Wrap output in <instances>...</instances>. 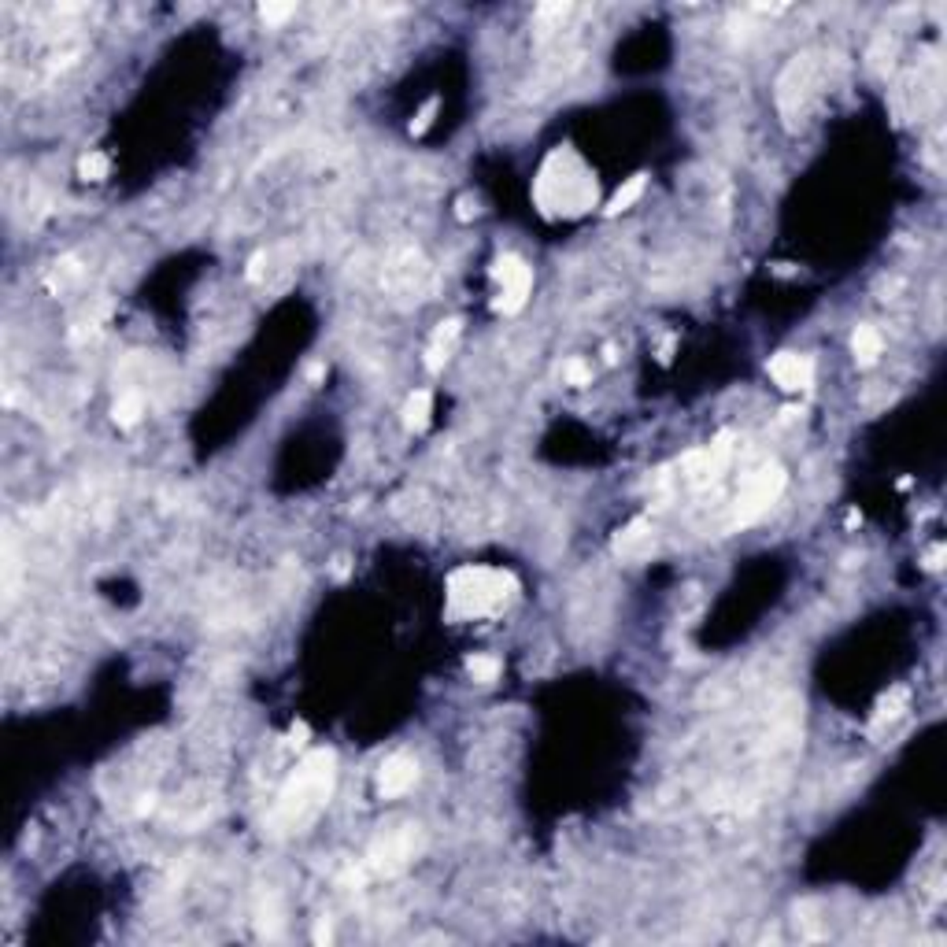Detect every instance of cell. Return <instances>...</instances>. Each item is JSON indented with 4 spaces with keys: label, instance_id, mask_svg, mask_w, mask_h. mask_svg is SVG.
<instances>
[{
    "label": "cell",
    "instance_id": "obj_18",
    "mask_svg": "<svg viewBox=\"0 0 947 947\" xmlns=\"http://www.w3.org/2000/svg\"><path fill=\"white\" fill-rule=\"evenodd\" d=\"M78 175H82L86 182H104V178L111 175V159H107L104 152H86V156L78 159Z\"/></svg>",
    "mask_w": 947,
    "mask_h": 947
},
{
    "label": "cell",
    "instance_id": "obj_17",
    "mask_svg": "<svg viewBox=\"0 0 947 947\" xmlns=\"http://www.w3.org/2000/svg\"><path fill=\"white\" fill-rule=\"evenodd\" d=\"M499 659L496 655H474V659H467V674L478 681V685H492L496 678H499Z\"/></svg>",
    "mask_w": 947,
    "mask_h": 947
},
{
    "label": "cell",
    "instance_id": "obj_16",
    "mask_svg": "<svg viewBox=\"0 0 947 947\" xmlns=\"http://www.w3.org/2000/svg\"><path fill=\"white\" fill-rule=\"evenodd\" d=\"M644 186H648V175H633L615 196H610V204H607V215H622V211H630L640 196H644Z\"/></svg>",
    "mask_w": 947,
    "mask_h": 947
},
{
    "label": "cell",
    "instance_id": "obj_12",
    "mask_svg": "<svg viewBox=\"0 0 947 947\" xmlns=\"http://www.w3.org/2000/svg\"><path fill=\"white\" fill-rule=\"evenodd\" d=\"M907 703H911V692H907V689H892V692H884V696L877 700V710H873V718H870V733H881L884 726H892V721H900V718H903V710H907Z\"/></svg>",
    "mask_w": 947,
    "mask_h": 947
},
{
    "label": "cell",
    "instance_id": "obj_7",
    "mask_svg": "<svg viewBox=\"0 0 947 947\" xmlns=\"http://www.w3.org/2000/svg\"><path fill=\"white\" fill-rule=\"evenodd\" d=\"M415 851H418V832L411 825H404V829H393V832H385V837L374 841L370 862H374L378 873H397L415 859Z\"/></svg>",
    "mask_w": 947,
    "mask_h": 947
},
{
    "label": "cell",
    "instance_id": "obj_20",
    "mask_svg": "<svg viewBox=\"0 0 947 947\" xmlns=\"http://www.w3.org/2000/svg\"><path fill=\"white\" fill-rule=\"evenodd\" d=\"M293 12H297L293 5H277V0H267V5H259V15H263V23H267V26L286 23Z\"/></svg>",
    "mask_w": 947,
    "mask_h": 947
},
{
    "label": "cell",
    "instance_id": "obj_1",
    "mask_svg": "<svg viewBox=\"0 0 947 947\" xmlns=\"http://www.w3.org/2000/svg\"><path fill=\"white\" fill-rule=\"evenodd\" d=\"M333 781H337V759H333L329 748H315L289 781L277 792L267 825L274 837H286V832H304L329 803L333 796Z\"/></svg>",
    "mask_w": 947,
    "mask_h": 947
},
{
    "label": "cell",
    "instance_id": "obj_10",
    "mask_svg": "<svg viewBox=\"0 0 947 947\" xmlns=\"http://www.w3.org/2000/svg\"><path fill=\"white\" fill-rule=\"evenodd\" d=\"M651 548H655V533H651L648 519H633L615 537V551L622 555V559H644V555H651Z\"/></svg>",
    "mask_w": 947,
    "mask_h": 947
},
{
    "label": "cell",
    "instance_id": "obj_4",
    "mask_svg": "<svg viewBox=\"0 0 947 947\" xmlns=\"http://www.w3.org/2000/svg\"><path fill=\"white\" fill-rule=\"evenodd\" d=\"M785 481H789V474H785L781 463H766L755 474H748V481L740 485V496H737V508H733V526L759 522L777 499H781Z\"/></svg>",
    "mask_w": 947,
    "mask_h": 947
},
{
    "label": "cell",
    "instance_id": "obj_13",
    "mask_svg": "<svg viewBox=\"0 0 947 947\" xmlns=\"http://www.w3.org/2000/svg\"><path fill=\"white\" fill-rule=\"evenodd\" d=\"M851 352H855V363H859V367H873L877 356L884 352V337H881L873 326H859L855 337H851Z\"/></svg>",
    "mask_w": 947,
    "mask_h": 947
},
{
    "label": "cell",
    "instance_id": "obj_21",
    "mask_svg": "<svg viewBox=\"0 0 947 947\" xmlns=\"http://www.w3.org/2000/svg\"><path fill=\"white\" fill-rule=\"evenodd\" d=\"M563 378H567L570 385H585V381L592 378V370H589V363H581V359H570V363L563 367Z\"/></svg>",
    "mask_w": 947,
    "mask_h": 947
},
{
    "label": "cell",
    "instance_id": "obj_22",
    "mask_svg": "<svg viewBox=\"0 0 947 947\" xmlns=\"http://www.w3.org/2000/svg\"><path fill=\"white\" fill-rule=\"evenodd\" d=\"M570 5H540L537 8V19H567Z\"/></svg>",
    "mask_w": 947,
    "mask_h": 947
},
{
    "label": "cell",
    "instance_id": "obj_3",
    "mask_svg": "<svg viewBox=\"0 0 947 947\" xmlns=\"http://www.w3.org/2000/svg\"><path fill=\"white\" fill-rule=\"evenodd\" d=\"M515 596H519V581L511 570L459 567V570H452L448 585H444V615L452 622L496 619L511 607Z\"/></svg>",
    "mask_w": 947,
    "mask_h": 947
},
{
    "label": "cell",
    "instance_id": "obj_19",
    "mask_svg": "<svg viewBox=\"0 0 947 947\" xmlns=\"http://www.w3.org/2000/svg\"><path fill=\"white\" fill-rule=\"evenodd\" d=\"M437 107H440V100H437V96H429V100H426V104L418 107V116L411 119V134H415V137H418V134H426V130L433 126V116H437Z\"/></svg>",
    "mask_w": 947,
    "mask_h": 947
},
{
    "label": "cell",
    "instance_id": "obj_25",
    "mask_svg": "<svg viewBox=\"0 0 947 947\" xmlns=\"http://www.w3.org/2000/svg\"><path fill=\"white\" fill-rule=\"evenodd\" d=\"M289 737H293V744H304V740H307V726H293Z\"/></svg>",
    "mask_w": 947,
    "mask_h": 947
},
{
    "label": "cell",
    "instance_id": "obj_5",
    "mask_svg": "<svg viewBox=\"0 0 947 947\" xmlns=\"http://www.w3.org/2000/svg\"><path fill=\"white\" fill-rule=\"evenodd\" d=\"M492 277H496V286H499L492 307H496L499 315H519V311L526 307L529 293H533V270H529V263H526L522 256H499V259L492 263Z\"/></svg>",
    "mask_w": 947,
    "mask_h": 947
},
{
    "label": "cell",
    "instance_id": "obj_11",
    "mask_svg": "<svg viewBox=\"0 0 947 947\" xmlns=\"http://www.w3.org/2000/svg\"><path fill=\"white\" fill-rule=\"evenodd\" d=\"M459 329H463V322H459V318H448V322H440V326L433 329L429 348H426V367H429V370H440L444 363L452 359V352H456V341H459Z\"/></svg>",
    "mask_w": 947,
    "mask_h": 947
},
{
    "label": "cell",
    "instance_id": "obj_9",
    "mask_svg": "<svg viewBox=\"0 0 947 947\" xmlns=\"http://www.w3.org/2000/svg\"><path fill=\"white\" fill-rule=\"evenodd\" d=\"M415 781H418V762H415L411 755H404V751L388 755V759L381 762V770H378V792L388 796V800L404 796Z\"/></svg>",
    "mask_w": 947,
    "mask_h": 947
},
{
    "label": "cell",
    "instance_id": "obj_15",
    "mask_svg": "<svg viewBox=\"0 0 947 947\" xmlns=\"http://www.w3.org/2000/svg\"><path fill=\"white\" fill-rule=\"evenodd\" d=\"M141 415H145V397L141 393H123L116 400V408H111V418H116V426H123V429L137 426Z\"/></svg>",
    "mask_w": 947,
    "mask_h": 947
},
{
    "label": "cell",
    "instance_id": "obj_6",
    "mask_svg": "<svg viewBox=\"0 0 947 947\" xmlns=\"http://www.w3.org/2000/svg\"><path fill=\"white\" fill-rule=\"evenodd\" d=\"M730 440H733L730 433H721V437H714L710 444H703V448L689 452L685 463H681L685 478H689L692 485H710L718 474H726L730 456H733V444H730Z\"/></svg>",
    "mask_w": 947,
    "mask_h": 947
},
{
    "label": "cell",
    "instance_id": "obj_14",
    "mask_svg": "<svg viewBox=\"0 0 947 947\" xmlns=\"http://www.w3.org/2000/svg\"><path fill=\"white\" fill-rule=\"evenodd\" d=\"M429 415H433V397H429V388H418V393H411L408 404H404V426L411 433H422L429 426Z\"/></svg>",
    "mask_w": 947,
    "mask_h": 947
},
{
    "label": "cell",
    "instance_id": "obj_24",
    "mask_svg": "<svg viewBox=\"0 0 947 947\" xmlns=\"http://www.w3.org/2000/svg\"><path fill=\"white\" fill-rule=\"evenodd\" d=\"M329 936H333V932H329V922L318 918V925H315V940H318V943H329Z\"/></svg>",
    "mask_w": 947,
    "mask_h": 947
},
{
    "label": "cell",
    "instance_id": "obj_8",
    "mask_svg": "<svg viewBox=\"0 0 947 947\" xmlns=\"http://www.w3.org/2000/svg\"><path fill=\"white\" fill-rule=\"evenodd\" d=\"M770 378L785 388V393H807L814 385V359L803 352H777L770 359Z\"/></svg>",
    "mask_w": 947,
    "mask_h": 947
},
{
    "label": "cell",
    "instance_id": "obj_23",
    "mask_svg": "<svg viewBox=\"0 0 947 947\" xmlns=\"http://www.w3.org/2000/svg\"><path fill=\"white\" fill-rule=\"evenodd\" d=\"M925 567H929V570H940V567H943V544H936V548L925 555Z\"/></svg>",
    "mask_w": 947,
    "mask_h": 947
},
{
    "label": "cell",
    "instance_id": "obj_2",
    "mask_svg": "<svg viewBox=\"0 0 947 947\" xmlns=\"http://www.w3.org/2000/svg\"><path fill=\"white\" fill-rule=\"evenodd\" d=\"M599 200V182L592 166L570 148L559 145L551 148L548 159L540 163V175L533 178V204L548 218H578L592 211Z\"/></svg>",
    "mask_w": 947,
    "mask_h": 947
}]
</instances>
